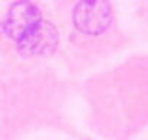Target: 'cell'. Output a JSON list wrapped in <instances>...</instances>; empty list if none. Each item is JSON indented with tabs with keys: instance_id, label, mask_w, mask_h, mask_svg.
<instances>
[{
	"instance_id": "2",
	"label": "cell",
	"mask_w": 148,
	"mask_h": 140,
	"mask_svg": "<svg viewBox=\"0 0 148 140\" xmlns=\"http://www.w3.org/2000/svg\"><path fill=\"white\" fill-rule=\"evenodd\" d=\"M76 28L87 35L105 32L112 22V10L106 2H80L73 10Z\"/></svg>"
},
{
	"instance_id": "1",
	"label": "cell",
	"mask_w": 148,
	"mask_h": 140,
	"mask_svg": "<svg viewBox=\"0 0 148 140\" xmlns=\"http://www.w3.org/2000/svg\"><path fill=\"white\" fill-rule=\"evenodd\" d=\"M60 37L57 28L47 21H39L28 32H25L16 42L18 51L23 57L49 55L55 51Z\"/></svg>"
},
{
	"instance_id": "3",
	"label": "cell",
	"mask_w": 148,
	"mask_h": 140,
	"mask_svg": "<svg viewBox=\"0 0 148 140\" xmlns=\"http://www.w3.org/2000/svg\"><path fill=\"white\" fill-rule=\"evenodd\" d=\"M39 21H41V12L35 3L29 2L15 3L10 8L5 22H2V32L9 38L18 41Z\"/></svg>"
}]
</instances>
